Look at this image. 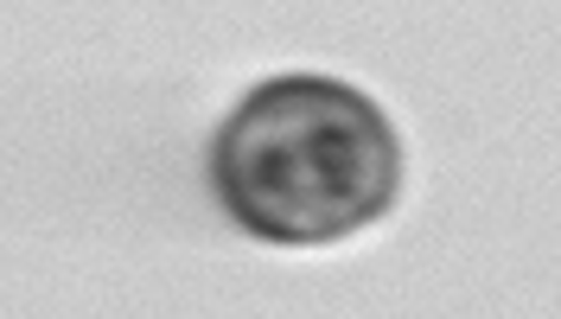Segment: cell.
Segmentation results:
<instances>
[{"instance_id": "6da1fadb", "label": "cell", "mask_w": 561, "mask_h": 319, "mask_svg": "<svg viewBox=\"0 0 561 319\" xmlns=\"http://www.w3.org/2000/svg\"><path fill=\"white\" fill-rule=\"evenodd\" d=\"M396 135L383 109L332 77H275L249 90L210 147L230 217L262 243H332L389 212Z\"/></svg>"}]
</instances>
